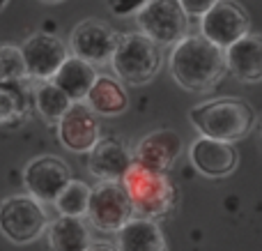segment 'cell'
Returning <instances> with one entry per match:
<instances>
[{"instance_id":"7c38bea8","label":"cell","mask_w":262,"mask_h":251,"mask_svg":"<svg viewBox=\"0 0 262 251\" xmlns=\"http://www.w3.org/2000/svg\"><path fill=\"white\" fill-rule=\"evenodd\" d=\"M58 138L64 150L76 152V155H88L99 141L97 113L88 104L74 101L58 122Z\"/></svg>"},{"instance_id":"f1b7e54d","label":"cell","mask_w":262,"mask_h":251,"mask_svg":"<svg viewBox=\"0 0 262 251\" xmlns=\"http://www.w3.org/2000/svg\"><path fill=\"white\" fill-rule=\"evenodd\" d=\"M5 3H7V0H0V7H3V5H5Z\"/></svg>"},{"instance_id":"8fae6325","label":"cell","mask_w":262,"mask_h":251,"mask_svg":"<svg viewBox=\"0 0 262 251\" xmlns=\"http://www.w3.org/2000/svg\"><path fill=\"white\" fill-rule=\"evenodd\" d=\"M21 55L26 62L28 78H35V81H51L69 58L67 46L49 32H37L28 37L21 46Z\"/></svg>"},{"instance_id":"e0dca14e","label":"cell","mask_w":262,"mask_h":251,"mask_svg":"<svg viewBox=\"0 0 262 251\" xmlns=\"http://www.w3.org/2000/svg\"><path fill=\"white\" fill-rule=\"evenodd\" d=\"M118 251H168L157 221L134 217L118 231Z\"/></svg>"},{"instance_id":"d4e9b609","label":"cell","mask_w":262,"mask_h":251,"mask_svg":"<svg viewBox=\"0 0 262 251\" xmlns=\"http://www.w3.org/2000/svg\"><path fill=\"white\" fill-rule=\"evenodd\" d=\"M115 16H136L149 0H106Z\"/></svg>"},{"instance_id":"52a82bcc","label":"cell","mask_w":262,"mask_h":251,"mask_svg":"<svg viewBox=\"0 0 262 251\" xmlns=\"http://www.w3.org/2000/svg\"><path fill=\"white\" fill-rule=\"evenodd\" d=\"M136 26L140 28V35L149 37L157 44L175 46L186 37L189 16L177 0H149L136 14Z\"/></svg>"},{"instance_id":"7a4b0ae2","label":"cell","mask_w":262,"mask_h":251,"mask_svg":"<svg viewBox=\"0 0 262 251\" xmlns=\"http://www.w3.org/2000/svg\"><path fill=\"white\" fill-rule=\"evenodd\" d=\"M189 120L200 136L235 143L253 129L255 111L239 97H216L195 104L189 111Z\"/></svg>"},{"instance_id":"83f0119b","label":"cell","mask_w":262,"mask_h":251,"mask_svg":"<svg viewBox=\"0 0 262 251\" xmlns=\"http://www.w3.org/2000/svg\"><path fill=\"white\" fill-rule=\"evenodd\" d=\"M44 3H51V5H53V3H60V0H44Z\"/></svg>"},{"instance_id":"ac0fdd59","label":"cell","mask_w":262,"mask_h":251,"mask_svg":"<svg viewBox=\"0 0 262 251\" xmlns=\"http://www.w3.org/2000/svg\"><path fill=\"white\" fill-rule=\"evenodd\" d=\"M51 81L72 101H83L88 97V92H90V88L95 86L97 72H95V65L85 62V60L76 58V55H69Z\"/></svg>"},{"instance_id":"30bf717a","label":"cell","mask_w":262,"mask_h":251,"mask_svg":"<svg viewBox=\"0 0 262 251\" xmlns=\"http://www.w3.org/2000/svg\"><path fill=\"white\" fill-rule=\"evenodd\" d=\"M120 37L122 35H118L101 18H85L69 35V49H72V55L90 65L111 62L120 44Z\"/></svg>"},{"instance_id":"ba28073f","label":"cell","mask_w":262,"mask_h":251,"mask_svg":"<svg viewBox=\"0 0 262 251\" xmlns=\"http://www.w3.org/2000/svg\"><path fill=\"white\" fill-rule=\"evenodd\" d=\"M249 12L235 0H219L205 16H200V35L221 51L249 35Z\"/></svg>"},{"instance_id":"484cf974","label":"cell","mask_w":262,"mask_h":251,"mask_svg":"<svg viewBox=\"0 0 262 251\" xmlns=\"http://www.w3.org/2000/svg\"><path fill=\"white\" fill-rule=\"evenodd\" d=\"M177 3L182 5L186 16H205L219 0H177Z\"/></svg>"},{"instance_id":"cb8c5ba5","label":"cell","mask_w":262,"mask_h":251,"mask_svg":"<svg viewBox=\"0 0 262 251\" xmlns=\"http://www.w3.org/2000/svg\"><path fill=\"white\" fill-rule=\"evenodd\" d=\"M26 74V62H23L21 49L14 44L0 46V81H23Z\"/></svg>"},{"instance_id":"3957f363","label":"cell","mask_w":262,"mask_h":251,"mask_svg":"<svg viewBox=\"0 0 262 251\" xmlns=\"http://www.w3.org/2000/svg\"><path fill=\"white\" fill-rule=\"evenodd\" d=\"M120 182H122L131 205H134V215L157 221L175 210L177 189L166 173L149 171L140 166L138 161H134Z\"/></svg>"},{"instance_id":"5b68a950","label":"cell","mask_w":262,"mask_h":251,"mask_svg":"<svg viewBox=\"0 0 262 251\" xmlns=\"http://www.w3.org/2000/svg\"><path fill=\"white\" fill-rule=\"evenodd\" d=\"M49 228V215L28 194H16L0 201V233L14 244H30Z\"/></svg>"},{"instance_id":"d6986e66","label":"cell","mask_w":262,"mask_h":251,"mask_svg":"<svg viewBox=\"0 0 262 251\" xmlns=\"http://www.w3.org/2000/svg\"><path fill=\"white\" fill-rule=\"evenodd\" d=\"M85 101L97 115H106V118L120 115L129 109L127 90H124L122 81L113 76H97L95 86L90 88Z\"/></svg>"},{"instance_id":"5bb4252c","label":"cell","mask_w":262,"mask_h":251,"mask_svg":"<svg viewBox=\"0 0 262 251\" xmlns=\"http://www.w3.org/2000/svg\"><path fill=\"white\" fill-rule=\"evenodd\" d=\"M182 152V138L172 129H157L138 141L134 161L157 173H168Z\"/></svg>"},{"instance_id":"ffe728a7","label":"cell","mask_w":262,"mask_h":251,"mask_svg":"<svg viewBox=\"0 0 262 251\" xmlns=\"http://www.w3.org/2000/svg\"><path fill=\"white\" fill-rule=\"evenodd\" d=\"M46 235L53 251H88L92 244L90 231L85 228L83 219H74V217H58L55 221H51Z\"/></svg>"},{"instance_id":"44dd1931","label":"cell","mask_w":262,"mask_h":251,"mask_svg":"<svg viewBox=\"0 0 262 251\" xmlns=\"http://www.w3.org/2000/svg\"><path fill=\"white\" fill-rule=\"evenodd\" d=\"M30 97L21 81H0V127H18L28 120Z\"/></svg>"},{"instance_id":"277c9868","label":"cell","mask_w":262,"mask_h":251,"mask_svg":"<svg viewBox=\"0 0 262 251\" xmlns=\"http://www.w3.org/2000/svg\"><path fill=\"white\" fill-rule=\"evenodd\" d=\"M115 76L127 86H147L161 69V51L159 44L140 32L120 37V44L111 58Z\"/></svg>"},{"instance_id":"8992f818","label":"cell","mask_w":262,"mask_h":251,"mask_svg":"<svg viewBox=\"0 0 262 251\" xmlns=\"http://www.w3.org/2000/svg\"><path fill=\"white\" fill-rule=\"evenodd\" d=\"M85 217L101 233H118L127 221L134 219V205H131L122 182L101 180L99 184H95Z\"/></svg>"},{"instance_id":"4316f807","label":"cell","mask_w":262,"mask_h":251,"mask_svg":"<svg viewBox=\"0 0 262 251\" xmlns=\"http://www.w3.org/2000/svg\"><path fill=\"white\" fill-rule=\"evenodd\" d=\"M88 251H118V247H111V244H90V249Z\"/></svg>"},{"instance_id":"6da1fadb","label":"cell","mask_w":262,"mask_h":251,"mask_svg":"<svg viewBox=\"0 0 262 251\" xmlns=\"http://www.w3.org/2000/svg\"><path fill=\"white\" fill-rule=\"evenodd\" d=\"M170 74L189 92H207L226 76V55L203 35H186L170 51Z\"/></svg>"},{"instance_id":"9c48e42d","label":"cell","mask_w":262,"mask_h":251,"mask_svg":"<svg viewBox=\"0 0 262 251\" xmlns=\"http://www.w3.org/2000/svg\"><path fill=\"white\" fill-rule=\"evenodd\" d=\"M72 182V171L53 155L32 157L23 169V187L28 196L39 203H55L62 189Z\"/></svg>"},{"instance_id":"7402d4cb","label":"cell","mask_w":262,"mask_h":251,"mask_svg":"<svg viewBox=\"0 0 262 251\" xmlns=\"http://www.w3.org/2000/svg\"><path fill=\"white\" fill-rule=\"evenodd\" d=\"M74 101L55 86L53 81H46V83H39V88L35 90V109L46 122H60L64 113L69 111Z\"/></svg>"},{"instance_id":"9a60e30c","label":"cell","mask_w":262,"mask_h":251,"mask_svg":"<svg viewBox=\"0 0 262 251\" xmlns=\"http://www.w3.org/2000/svg\"><path fill=\"white\" fill-rule=\"evenodd\" d=\"M131 164H134V157H131L129 148L113 136L99 138L97 145L88 152V169L99 180L120 182Z\"/></svg>"},{"instance_id":"2e32d148","label":"cell","mask_w":262,"mask_h":251,"mask_svg":"<svg viewBox=\"0 0 262 251\" xmlns=\"http://www.w3.org/2000/svg\"><path fill=\"white\" fill-rule=\"evenodd\" d=\"M228 72H232L242 83L262 81V37L246 35L226 49Z\"/></svg>"},{"instance_id":"603a6c76","label":"cell","mask_w":262,"mask_h":251,"mask_svg":"<svg viewBox=\"0 0 262 251\" xmlns=\"http://www.w3.org/2000/svg\"><path fill=\"white\" fill-rule=\"evenodd\" d=\"M90 194H92V187H88V184L81 182V180H72V182L62 189V194L55 198V207H58L60 217L83 219V217L88 215Z\"/></svg>"},{"instance_id":"4fadbf2b","label":"cell","mask_w":262,"mask_h":251,"mask_svg":"<svg viewBox=\"0 0 262 251\" xmlns=\"http://www.w3.org/2000/svg\"><path fill=\"white\" fill-rule=\"evenodd\" d=\"M189 159L198 173L205 178H228L235 173L239 155L235 143H223L214 138H195L189 148Z\"/></svg>"}]
</instances>
